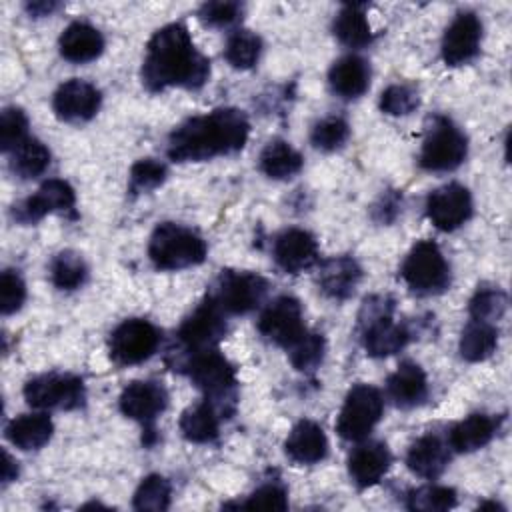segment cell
Segmentation results:
<instances>
[{"label":"cell","instance_id":"cell-1","mask_svg":"<svg viewBox=\"0 0 512 512\" xmlns=\"http://www.w3.org/2000/svg\"><path fill=\"white\" fill-rule=\"evenodd\" d=\"M210 76V60L196 50L188 28L180 22L166 24L152 34L142 62V82L148 90H196Z\"/></svg>","mask_w":512,"mask_h":512},{"label":"cell","instance_id":"cell-2","mask_svg":"<svg viewBox=\"0 0 512 512\" xmlns=\"http://www.w3.org/2000/svg\"><path fill=\"white\" fill-rule=\"evenodd\" d=\"M250 122L238 108H214L192 116L168 136V158L174 162H204L244 148Z\"/></svg>","mask_w":512,"mask_h":512},{"label":"cell","instance_id":"cell-3","mask_svg":"<svg viewBox=\"0 0 512 512\" xmlns=\"http://www.w3.org/2000/svg\"><path fill=\"white\" fill-rule=\"evenodd\" d=\"M206 252L204 238L176 222L158 224L148 242V256L158 270H182L202 264Z\"/></svg>","mask_w":512,"mask_h":512},{"label":"cell","instance_id":"cell-4","mask_svg":"<svg viewBox=\"0 0 512 512\" xmlns=\"http://www.w3.org/2000/svg\"><path fill=\"white\" fill-rule=\"evenodd\" d=\"M392 310L394 302L388 296H372L364 300L360 310V328L362 346L368 356H392L408 344L410 332L406 326L394 322Z\"/></svg>","mask_w":512,"mask_h":512},{"label":"cell","instance_id":"cell-5","mask_svg":"<svg viewBox=\"0 0 512 512\" xmlns=\"http://www.w3.org/2000/svg\"><path fill=\"white\" fill-rule=\"evenodd\" d=\"M186 374L196 388L204 392V398L212 400L228 418L234 410L236 392V368L218 348L190 354L186 360Z\"/></svg>","mask_w":512,"mask_h":512},{"label":"cell","instance_id":"cell-6","mask_svg":"<svg viewBox=\"0 0 512 512\" xmlns=\"http://www.w3.org/2000/svg\"><path fill=\"white\" fill-rule=\"evenodd\" d=\"M468 154V138L446 116L434 114L428 118L426 134L418 154V164L428 172L456 170Z\"/></svg>","mask_w":512,"mask_h":512},{"label":"cell","instance_id":"cell-7","mask_svg":"<svg viewBox=\"0 0 512 512\" xmlns=\"http://www.w3.org/2000/svg\"><path fill=\"white\" fill-rule=\"evenodd\" d=\"M400 274L416 294H440L450 286V264L432 240H420L412 246L402 262Z\"/></svg>","mask_w":512,"mask_h":512},{"label":"cell","instance_id":"cell-8","mask_svg":"<svg viewBox=\"0 0 512 512\" xmlns=\"http://www.w3.org/2000/svg\"><path fill=\"white\" fill-rule=\"evenodd\" d=\"M384 412V398L378 388L370 384H354L336 418V432L350 442L364 440L380 422Z\"/></svg>","mask_w":512,"mask_h":512},{"label":"cell","instance_id":"cell-9","mask_svg":"<svg viewBox=\"0 0 512 512\" xmlns=\"http://www.w3.org/2000/svg\"><path fill=\"white\" fill-rule=\"evenodd\" d=\"M24 398L38 410H74L84 404V382L76 374L48 372L24 384Z\"/></svg>","mask_w":512,"mask_h":512},{"label":"cell","instance_id":"cell-10","mask_svg":"<svg viewBox=\"0 0 512 512\" xmlns=\"http://www.w3.org/2000/svg\"><path fill=\"white\" fill-rule=\"evenodd\" d=\"M268 288V280L256 272L222 270L210 294L226 314H248L264 302Z\"/></svg>","mask_w":512,"mask_h":512},{"label":"cell","instance_id":"cell-11","mask_svg":"<svg viewBox=\"0 0 512 512\" xmlns=\"http://www.w3.org/2000/svg\"><path fill=\"white\" fill-rule=\"evenodd\" d=\"M226 330V312L212 294H206V298L182 320L176 336L184 350L194 354L216 348Z\"/></svg>","mask_w":512,"mask_h":512},{"label":"cell","instance_id":"cell-12","mask_svg":"<svg viewBox=\"0 0 512 512\" xmlns=\"http://www.w3.org/2000/svg\"><path fill=\"white\" fill-rule=\"evenodd\" d=\"M160 344V330L144 318L120 322L108 340L110 358L120 366H132L148 360Z\"/></svg>","mask_w":512,"mask_h":512},{"label":"cell","instance_id":"cell-13","mask_svg":"<svg viewBox=\"0 0 512 512\" xmlns=\"http://www.w3.org/2000/svg\"><path fill=\"white\" fill-rule=\"evenodd\" d=\"M306 330L302 306L294 296L274 298L258 318V332L276 346L290 348Z\"/></svg>","mask_w":512,"mask_h":512},{"label":"cell","instance_id":"cell-14","mask_svg":"<svg viewBox=\"0 0 512 512\" xmlns=\"http://www.w3.org/2000/svg\"><path fill=\"white\" fill-rule=\"evenodd\" d=\"M74 204H76L74 188L66 180L50 178L36 190V194L12 206V218L20 224H34L52 212H58V214L72 212Z\"/></svg>","mask_w":512,"mask_h":512},{"label":"cell","instance_id":"cell-15","mask_svg":"<svg viewBox=\"0 0 512 512\" xmlns=\"http://www.w3.org/2000/svg\"><path fill=\"white\" fill-rule=\"evenodd\" d=\"M428 220L444 232L460 228L472 216V196L466 186L458 182L444 184L426 198Z\"/></svg>","mask_w":512,"mask_h":512},{"label":"cell","instance_id":"cell-16","mask_svg":"<svg viewBox=\"0 0 512 512\" xmlns=\"http://www.w3.org/2000/svg\"><path fill=\"white\" fill-rule=\"evenodd\" d=\"M102 104L100 90L86 80L70 78L62 82L52 98V108L56 116L64 122H88L96 116Z\"/></svg>","mask_w":512,"mask_h":512},{"label":"cell","instance_id":"cell-17","mask_svg":"<svg viewBox=\"0 0 512 512\" xmlns=\"http://www.w3.org/2000/svg\"><path fill=\"white\" fill-rule=\"evenodd\" d=\"M482 40V22L474 12H458L442 36V58L448 66L470 62Z\"/></svg>","mask_w":512,"mask_h":512},{"label":"cell","instance_id":"cell-18","mask_svg":"<svg viewBox=\"0 0 512 512\" xmlns=\"http://www.w3.org/2000/svg\"><path fill=\"white\" fill-rule=\"evenodd\" d=\"M118 406L124 416L148 428L166 410L168 392L160 382L134 380L122 390L118 398Z\"/></svg>","mask_w":512,"mask_h":512},{"label":"cell","instance_id":"cell-19","mask_svg":"<svg viewBox=\"0 0 512 512\" xmlns=\"http://www.w3.org/2000/svg\"><path fill=\"white\" fill-rule=\"evenodd\" d=\"M272 256L278 268L288 274L310 270L318 262V242L304 228H288L280 232L272 246Z\"/></svg>","mask_w":512,"mask_h":512},{"label":"cell","instance_id":"cell-20","mask_svg":"<svg viewBox=\"0 0 512 512\" xmlns=\"http://www.w3.org/2000/svg\"><path fill=\"white\" fill-rule=\"evenodd\" d=\"M362 280V268L352 256H334L320 264L316 284L332 300H348Z\"/></svg>","mask_w":512,"mask_h":512},{"label":"cell","instance_id":"cell-21","mask_svg":"<svg viewBox=\"0 0 512 512\" xmlns=\"http://www.w3.org/2000/svg\"><path fill=\"white\" fill-rule=\"evenodd\" d=\"M392 464V454L384 442L368 440L358 444L348 456V474L358 488L374 486Z\"/></svg>","mask_w":512,"mask_h":512},{"label":"cell","instance_id":"cell-22","mask_svg":"<svg viewBox=\"0 0 512 512\" xmlns=\"http://www.w3.org/2000/svg\"><path fill=\"white\" fill-rule=\"evenodd\" d=\"M450 452H452V448H450L448 440H444L438 434L428 432V434L420 436L418 440H414L412 446L408 448L406 466L416 476L434 480L446 470V466L450 462Z\"/></svg>","mask_w":512,"mask_h":512},{"label":"cell","instance_id":"cell-23","mask_svg":"<svg viewBox=\"0 0 512 512\" xmlns=\"http://www.w3.org/2000/svg\"><path fill=\"white\" fill-rule=\"evenodd\" d=\"M284 452L296 464H316L328 454V438L320 424L304 418L288 432Z\"/></svg>","mask_w":512,"mask_h":512},{"label":"cell","instance_id":"cell-24","mask_svg":"<svg viewBox=\"0 0 512 512\" xmlns=\"http://www.w3.org/2000/svg\"><path fill=\"white\" fill-rule=\"evenodd\" d=\"M386 390L390 400L398 408H414L428 396V378L420 364L412 360L400 362V366L388 376Z\"/></svg>","mask_w":512,"mask_h":512},{"label":"cell","instance_id":"cell-25","mask_svg":"<svg viewBox=\"0 0 512 512\" xmlns=\"http://www.w3.org/2000/svg\"><path fill=\"white\" fill-rule=\"evenodd\" d=\"M58 48L68 62H74V64L92 62L104 50V36L92 24L76 20L68 24L60 34Z\"/></svg>","mask_w":512,"mask_h":512},{"label":"cell","instance_id":"cell-26","mask_svg":"<svg viewBox=\"0 0 512 512\" xmlns=\"http://www.w3.org/2000/svg\"><path fill=\"white\" fill-rule=\"evenodd\" d=\"M222 418H226V414L212 400L204 398L182 412L178 426L188 442L208 444L218 438Z\"/></svg>","mask_w":512,"mask_h":512},{"label":"cell","instance_id":"cell-27","mask_svg":"<svg viewBox=\"0 0 512 512\" xmlns=\"http://www.w3.org/2000/svg\"><path fill=\"white\" fill-rule=\"evenodd\" d=\"M328 84L340 98H360L370 86V66L356 54L342 56L330 66Z\"/></svg>","mask_w":512,"mask_h":512},{"label":"cell","instance_id":"cell-28","mask_svg":"<svg viewBox=\"0 0 512 512\" xmlns=\"http://www.w3.org/2000/svg\"><path fill=\"white\" fill-rule=\"evenodd\" d=\"M496 430L498 422L492 416L474 412L454 424L446 440L454 452H474L484 448L494 438Z\"/></svg>","mask_w":512,"mask_h":512},{"label":"cell","instance_id":"cell-29","mask_svg":"<svg viewBox=\"0 0 512 512\" xmlns=\"http://www.w3.org/2000/svg\"><path fill=\"white\" fill-rule=\"evenodd\" d=\"M54 424L48 414H20L6 426V438L20 450H38L50 442Z\"/></svg>","mask_w":512,"mask_h":512},{"label":"cell","instance_id":"cell-30","mask_svg":"<svg viewBox=\"0 0 512 512\" xmlns=\"http://www.w3.org/2000/svg\"><path fill=\"white\" fill-rule=\"evenodd\" d=\"M302 154L286 140L274 138L260 152L258 166L272 180H288L302 170Z\"/></svg>","mask_w":512,"mask_h":512},{"label":"cell","instance_id":"cell-31","mask_svg":"<svg viewBox=\"0 0 512 512\" xmlns=\"http://www.w3.org/2000/svg\"><path fill=\"white\" fill-rule=\"evenodd\" d=\"M334 36L348 48H364L372 42L370 22L364 12V4H346L334 18Z\"/></svg>","mask_w":512,"mask_h":512},{"label":"cell","instance_id":"cell-32","mask_svg":"<svg viewBox=\"0 0 512 512\" xmlns=\"http://www.w3.org/2000/svg\"><path fill=\"white\" fill-rule=\"evenodd\" d=\"M498 346V330L492 322L470 320L460 336V356L468 362H482L494 354Z\"/></svg>","mask_w":512,"mask_h":512},{"label":"cell","instance_id":"cell-33","mask_svg":"<svg viewBox=\"0 0 512 512\" xmlns=\"http://www.w3.org/2000/svg\"><path fill=\"white\" fill-rule=\"evenodd\" d=\"M50 166V150L36 138H26L20 146L10 152V170L24 178H36Z\"/></svg>","mask_w":512,"mask_h":512},{"label":"cell","instance_id":"cell-34","mask_svg":"<svg viewBox=\"0 0 512 512\" xmlns=\"http://www.w3.org/2000/svg\"><path fill=\"white\" fill-rule=\"evenodd\" d=\"M50 278L58 290H76L88 278V266L84 258L74 250H62L50 264Z\"/></svg>","mask_w":512,"mask_h":512},{"label":"cell","instance_id":"cell-35","mask_svg":"<svg viewBox=\"0 0 512 512\" xmlns=\"http://www.w3.org/2000/svg\"><path fill=\"white\" fill-rule=\"evenodd\" d=\"M260 52H262L260 36L250 30L240 28L228 36V42L224 48V58L232 68L248 70L258 62Z\"/></svg>","mask_w":512,"mask_h":512},{"label":"cell","instance_id":"cell-36","mask_svg":"<svg viewBox=\"0 0 512 512\" xmlns=\"http://www.w3.org/2000/svg\"><path fill=\"white\" fill-rule=\"evenodd\" d=\"M170 498H172V486H170L168 478H164L160 474H148L138 484L132 504L136 510H142V512L144 510L160 512L170 506Z\"/></svg>","mask_w":512,"mask_h":512},{"label":"cell","instance_id":"cell-37","mask_svg":"<svg viewBox=\"0 0 512 512\" xmlns=\"http://www.w3.org/2000/svg\"><path fill=\"white\" fill-rule=\"evenodd\" d=\"M508 308V298L498 286H478L474 296L470 298L468 312L472 320L498 322Z\"/></svg>","mask_w":512,"mask_h":512},{"label":"cell","instance_id":"cell-38","mask_svg":"<svg viewBox=\"0 0 512 512\" xmlns=\"http://www.w3.org/2000/svg\"><path fill=\"white\" fill-rule=\"evenodd\" d=\"M288 350L290 362L296 370L300 372H312L320 366L322 358H324V350H326V342L324 336L318 332H310L306 330Z\"/></svg>","mask_w":512,"mask_h":512},{"label":"cell","instance_id":"cell-39","mask_svg":"<svg viewBox=\"0 0 512 512\" xmlns=\"http://www.w3.org/2000/svg\"><path fill=\"white\" fill-rule=\"evenodd\" d=\"M458 502L456 490L450 486H438V484H428L412 490L406 498V506L410 510H422V512H440V510H450Z\"/></svg>","mask_w":512,"mask_h":512},{"label":"cell","instance_id":"cell-40","mask_svg":"<svg viewBox=\"0 0 512 512\" xmlns=\"http://www.w3.org/2000/svg\"><path fill=\"white\" fill-rule=\"evenodd\" d=\"M350 136V126L342 116H326L318 120L310 132V142L314 148L332 152L344 146Z\"/></svg>","mask_w":512,"mask_h":512},{"label":"cell","instance_id":"cell-41","mask_svg":"<svg viewBox=\"0 0 512 512\" xmlns=\"http://www.w3.org/2000/svg\"><path fill=\"white\" fill-rule=\"evenodd\" d=\"M28 136V116L18 106H6L0 114V148L12 152Z\"/></svg>","mask_w":512,"mask_h":512},{"label":"cell","instance_id":"cell-42","mask_svg":"<svg viewBox=\"0 0 512 512\" xmlns=\"http://www.w3.org/2000/svg\"><path fill=\"white\" fill-rule=\"evenodd\" d=\"M166 164L156 158H140L130 168V192L142 194L158 188L166 180Z\"/></svg>","mask_w":512,"mask_h":512},{"label":"cell","instance_id":"cell-43","mask_svg":"<svg viewBox=\"0 0 512 512\" xmlns=\"http://www.w3.org/2000/svg\"><path fill=\"white\" fill-rule=\"evenodd\" d=\"M420 104L418 90L410 84H390L380 94V110L390 116H406Z\"/></svg>","mask_w":512,"mask_h":512},{"label":"cell","instance_id":"cell-44","mask_svg":"<svg viewBox=\"0 0 512 512\" xmlns=\"http://www.w3.org/2000/svg\"><path fill=\"white\" fill-rule=\"evenodd\" d=\"M238 506L240 508H250V510H286L288 508V492L282 484L268 482V484L258 486Z\"/></svg>","mask_w":512,"mask_h":512},{"label":"cell","instance_id":"cell-45","mask_svg":"<svg viewBox=\"0 0 512 512\" xmlns=\"http://www.w3.org/2000/svg\"><path fill=\"white\" fill-rule=\"evenodd\" d=\"M26 300V284L16 270H4L0 276V310L4 316L14 314Z\"/></svg>","mask_w":512,"mask_h":512},{"label":"cell","instance_id":"cell-46","mask_svg":"<svg viewBox=\"0 0 512 512\" xmlns=\"http://www.w3.org/2000/svg\"><path fill=\"white\" fill-rule=\"evenodd\" d=\"M242 12H244L242 4L218 0V2L202 4L198 10V18L212 28H226L236 24L242 18Z\"/></svg>","mask_w":512,"mask_h":512},{"label":"cell","instance_id":"cell-47","mask_svg":"<svg viewBox=\"0 0 512 512\" xmlns=\"http://www.w3.org/2000/svg\"><path fill=\"white\" fill-rule=\"evenodd\" d=\"M400 212V196L394 192H388L380 198V204L374 206V216L380 222H392Z\"/></svg>","mask_w":512,"mask_h":512},{"label":"cell","instance_id":"cell-48","mask_svg":"<svg viewBox=\"0 0 512 512\" xmlns=\"http://www.w3.org/2000/svg\"><path fill=\"white\" fill-rule=\"evenodd\" d=\"M16 476H18V466H16V462L12 460V456L4 450V464H2V480L4 482H12V480H16Z\"/></svg>","mask_w":512,"mask_h":512},{"label":"cell","instance_id":"cell-49","mask_svg":"<svg viewBox=\"0 0 512 512\" xmlns=\"http://www.w3.org/2000/svg\"><path fill=\"white\" fill-rule=\"evenodd\" d=\"M54 8H56L54 2H34V4L28 6L30 14H36V16H46V14H50Z\"/></svg>","mask_w":512,"mask_h":512}]
</instances>
